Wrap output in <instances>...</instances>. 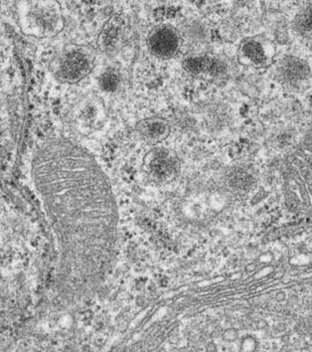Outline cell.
<instances>
[{
	"mask_svg": "<svg viewBox=\"0 0 312 352\" xmlns=\"http://www.w3.org/2000/svg\"><path fill=\"white\" fill-rule=\"evenodd\" d=\"M30 173L59 240L62 264L84 266L85 275H91L93 242H111L117 230V204L106 173L88 149L64 138L38 144Z\"/></svg>",
	"mask_w": 312,
	"mask_h": 352,
	"instance_id": "6da1fadb",
	"label": "cell"
},
{
	"mask_svg": "<svg viewBox=\"0 0 312 352\" xmlns=\"http://www.w3.org/2000/svg\"><path fill=\"white\" fill-rule=\"evenodd\" d=\"M285 162L289 180L302 178L309 184L307 188H312V119Z\"/></svg>",
	"mask_w": 312,
	"mask_h": 352,
	"instance_id": "7a4b0ae2",
	"label": "cell"
},
{
	"mask_svg": "<svg viewBox=\"0 0 312 352\" xmlns=\"http://www.w3.org/2000/svg\"><path fill=\"white\" fill-rule=\"evenodd\" d=\"M23 28L28 33L35 35L55 34L61 26V17L52 4L35 2L27 4L22 16Z\"/></svg>",
	"mask_w": 312,
	"mask_h": 352,
	"instance_id": "3957f363",
	"label": "cell"
},
{
	"mask_svg": "<svg viewBox=\"0 0 312 352\" xmlns=\"http://www.w3.org/2000/svg\"><path fill=\"white\" fill-rule=\"evenodd\" d=\"M93 59L84 49H71L66 51L58 61L55 76L63 83H78L93 69Z\"/></svg>",
	"mask_w": 312,
	"mask_h": 352,
	"instance_id": "277c9868",
	"label": "cell"
},
{
	"mask_svg": "<svg viewBox=\"0 0 312 352\" xmlns=\"http://www.w3.org/2000/svg\"><path fill=\"white\" fill-rule=\"evenodd\" d=\"M275 54L274 44L258 35L243 40L237 52L240 63L253 68H265L269 65Z\"/></svg>",
	"mask_w": 312,
	"mask_h": 352,
	"instance_id": "5b68a950",
	"label": "cell"
},
{
	"mask_svg": "<svg viewBox=\"0 0 312 352\" xmlns=\"http://www.w3.org/2000/svg\"><path fill=\"white\" fill-rule=\"evenodd\" d=\"M146 44L151 54L159 59H169L177 54L181 46V39L175 28L161 25L149 33Z\"/></svg>",
	"mask_w": 312,
	"mask_h": 352,
	"instance_id": "8992f818",
	"label": "cell"
},
{
	"mask_svg": "<svg viewBox=\"0 0 312 352\" xmlns=\"http://www.w3.org/2000/svg\"><path fill=\"white\" fill-rule=\"evenodd\" d=\"M144 164L149 173L159 179L172 177L179 166L175 153L170 149L164 148L151 149L146 153Z\"/></svg>",
	"mask_w": 312,
	"mask_h": 352,
	"instance_id": "52a82bcc",
	"label": "cell"
},
{
	"mask_svg": "<svg viewBox=\"0 0 312 352\" xmlns=\"http://www.w3.org/2000/svg\"><path fill=\"white\" fill-rule=\"evenodd\" d=\"M135 131L140 139L147 144L155 146L164 142L170 135V122L157 116L146 118L137 122Z\"/></svg>",
	"mask_w": 312,
	"mask_h": 352,
	"instance_id": "ba28073f",
	"label": "cell"
},
{
	"mask_svg": "<svg viewBox=\"0 0 312 352\" xmlns=\"http://www.w3.org/2000/svg\"><path fill=\"white\" fill-rule=\"evenodd\" d=\"M211 59L204 57H189L183 61V68L187 72L194 75H201L203 73L211 72L214 67Z\"/></svg>",
	"mask_w": 312,
	"mask_h": 352,
	"instance_id": "9c48e42d",
	"label": "cell"
},
{
	"mask_svg": "<svg viewBox=\"0 0 312 352\" xmlns=\"http://www.w3.org/2000/svg\"><path fill=\"white\" fill-rule=\"evenodd\" d=\"M305 74H307V68L298 60L289 59L287 63L284 64V76L291 81L302 79Z\"/></svg>",
	"mask_w": 312,
	"mask_h": 352,
	"instance_id": "30bf717a",
	"label": "cell"
},
{
	"mask_svg": "<svg viewBox=\"0 0 312 352\" xmlns=\"http://www.w3.org/2000/svg\"><path fill=\"white\" fill-rule=\"evenodd\" d=\"M100 87L104 91V92H115L117 90L120 84L119 75L113 71H106L100 77Z\"/></svg>",
	"mask_w": 312,
	"mask_h": 352,
	"instance_id": "8fae6325",
	"label": "cell"
},
{
	"mask_svg": "<svg viewBox=\"0 0 312 352\" xmlns=\"http://www.w3.org/2000/svg\"><path fill=\"white\" fill-rule=\"evenodd\" d=\"M302 24L304 28L312 29V8L307 11V14L303 17Z\"/></svg>",
	"mask_w": 312,
	"mask_h": 352,
	"instance_id": "7c38bea8",
	"label": "cell"
}]
</instances>
